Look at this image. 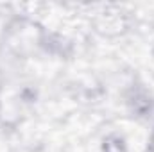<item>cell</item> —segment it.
Returning <instances> with one entry per match:
<instances>
[{
	"label": "cell",
	"instance_id": "6da1fadb",
	"mask_svg": "<svg viewBox=\"0 0 154 152\" xmlns=\"http://www.w3.org/2000/svg\"><path fill=\"white\" fill-rule=\"evenodd\" d=\"M104 152H125L124 145L120 140H108V143L104 145Z\"/></svg>",
	"mask_w": 154,
	"mask_h": 152
}]
</instances>
